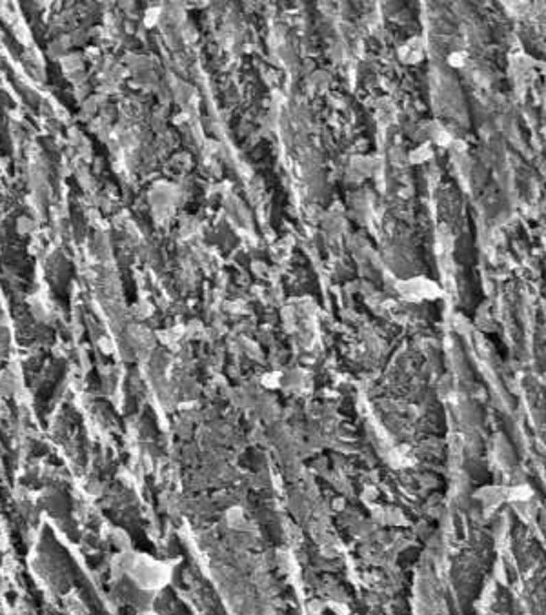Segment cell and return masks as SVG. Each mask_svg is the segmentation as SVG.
Wrapping results in <instances>:
<instances>
[{
  "label": "cell",
  "mask_w": 546,
  "mask_h": 615,
  "mask_svg": "<svg viewBox=\"0 0 546 615\" xmlns=\"http://www.w3.org/2000/svg\"><path fill=\"white\" fill-rule=\"evenodd\" d=\"M128 575L144 590H158L168 583L169 568L150 557L136 555L126 566Z\"/></svg>",
  "instance_id": "1"
},
{
  "label": "cell",
  "mask_w": 546,
  "mask_h": 615,
  "mask_svg": "<svg viewBox=\"0 0 546 615\" xmlns=\"http://www.w3.org/2000/svg\"><path fill=\"white\" fill-rule=\"evenodd\" d=\"M144 615H157V614H144Z\"/></svg>",
  "instance_id": "2"
}]
</instances>
